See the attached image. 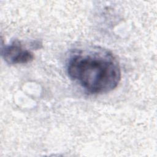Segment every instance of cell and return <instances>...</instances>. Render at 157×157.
<instances>
[{"instance_id":"obj_2","label":"cell","mask_w":157,"mask_h":157,"mask_svg":"<svg viewBox=\"0 0 157 157\" xmlns=\"http://www.w3.org/2000/svg\"><path fill=\"white\" fill-rule=\"evenodd\" d=\"M1 53L5 61L9 64H26L32 61L34 58L33 53L24 48L17 40L2 48Z\"/></svg>"},{"instance_id":"obj_1","label":"cell","mask_w":157,"mask_h":157,"mask_svg":"<svg viewBox=\"0 0 157 157\" xmlns=\"http://www.w3.org/2000/svg\"><path fill=\"white\" fill-rule=\"evenodd\" d=\"M70 78L91 94L114 90L121 80V69L110 51L98 46L74 51L67 63Z\"/></svg>"}]
</instances>
